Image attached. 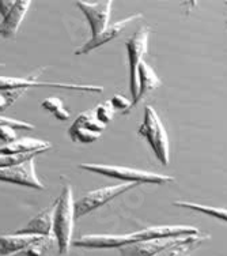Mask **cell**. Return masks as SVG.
<instances>
[{
	"label": "cell",
	"instance_id": "6da1fadb",
	"mask_svg": "<svg viewBox=\"0 0 227 256\" xmlns=\"http://www.w3.org/2000/svg\"><path fill=\"white\" fill-rule=\"evenodd\" d=\"M74 194L69 186L63 187V191L56 200L53 216V236L54 242L59 246V254H68L69 246H72V232H74Z\"/></svg>",
	"mask_w": 227,
	"mask_h": 256
},
{
	"label": "cell",
	"instance_id": "7a4b0ae2",
	"mask_svg": "<svg viewBox=\"0 0 227 256\" xmlns=\"http://www.w3.org/2000/svg\"><path fill=\"white\" fill-rule=\"evenodd\" d=\"M138 134L147 139L161 164L168 166L170 162V146H169L170 143H169L168 132L158 114L150 105L144 108L143 123L140 124Z\"/></svg>",
	"mask_w": 227,
	"mask_h": 256
},
{
	"label": "cell",
	"instance_id": "3957f363",
	"mask_svg": "<svg viewBox=\"0 0 227 256\" xmlns=\"http://www.w3.org/2000/svg\"><path fill=\"white\" fill-rule=\"evenodd\" d=\"M80 169L89 172L98 173L110 178H119L124 182H150V184H165L174 182V178L159 174L155 172H148L142 169L127 166H114V165H102V164H79Z\"/></svg>",
	"mask_w": 227,
	"mask_h": 256
},
{
	"label": "cell",
	"instance_id": "277c9868",
	"mask_svg": "<svg viewBox=\"0 0 227 256\" xmlns=\"http://www.w3.org/2000/svg\"><path fill=\"white\" fill-rule=\"evenodd\" d=\"M138 186V182H121V184L102 187L98 188V190L87 192L84 196H82L78 200H75V220H78V218L83 217L86 214L97 210L99 207H102L104 204L110 202L116 196H119V195H121L124 192L132 190V188H136Z\"/></svg>",
	"mask_w": 227,
	"mask_h": 256
},
{
	"label": "cell",
	"instance_id": "5b68a950",
	"mask_svg": "<svg viewBox=\"0 0 227 256\" xmlns=\"http://www.w3.org/2000/svg\"><path fill=\"white\" fill-rule=\"evenodd\" d=\"M150 28L142 26L134 33L131 38L127 40L125 46L128 52V63H129V89L132 94V101L136 98L139 90L138 80V70L140 63L143 62L144 54L148 50V38H150Z\"/></svg>",
	"mask_w": 227,
	"mask_h": 256
},
{
	"label": "cell",
	"instance_id": "8992f818",
	"mask_svg": "<svg viewBox=\"0 0 227 256\" xmlns=\"http://www.w3.org/2000/svg\"><path fill=\"white\" fill-rule=\"evenodd\" d=\"M30 88H54V89L79 90V92H91V93H102V86L83 84H69V82H48L38 80L37 76L31 78H15V76H0V90H27Z\"/></svg>",
	"mask_w": 227,
	"mask_h": 256
},
{
	"label": "cell",
	"instance_id": "52a82bcc",
	"mask_svg": "<svg viewBox=\"0 0 227 256\" xmlns=\"http://www.w3.org/2000/svg\"><path fill=\"white\" fill-rule=\"evenodd\" d=\"M0 182H12L23 187L45 190V186L40 182L35 173L34 161L30 160L19 165L10 168H0Z\"/></svg>",
	"mask_w": 227,
	"mask_h": 256
},
{
	"label": "cell",
	"instance_id": "ba28073f",
	"mask_svg": "<svg viewBox=\"0 0 227 256\" xmlns=\"http://www.w3.org/2000/svg\"><path fill=\"white\" fill-rule=\"evenodd\" d=\"M113 2H99V3H86V2H76V6L89 22L91 29V37L101 34L109 26L110 11H112Z\"/></svg>",
	"mask_w": 227,
	"mask_h": 256
},
{
	"label": "cell",
	"instance_id": "9c48e42d",
	"mask_svg": "<svg viewBox=\"0 0 227 256\" xmlns=\"http://www.w3.org/2000/svg\"><path fill=\"white\" fill-rule=\"evenodd\" d=\"M191 237V236H188ZM188 237H177V238H159V240H147V242H136L132 244L121 246L120 255L121 256H154L161 252L166 251L172 246L181 244Z\"/></svg>",
	"mask_w": 227,
	"mask_h": 256
},
{
	"label": "cell",
	"instance_id": "30bf717a",
	"mask_svg": "<svg viewBox=\"0 0 227 256\" xmlns=\"http://www.w3.org/2000/svg\"><path fill=\"white\" fill-rule=\"evenodd\" d=\"M136 242L135 233L128 234H84L72 242V246L90 250H108L121 248L127 244Z\"/></svg>",
	"mask_w": 227,
	"mask_h": 256
},
{
	"label": "cell",
	"instance_id": "8fae6325",
	"mask_svg": "<svg viewBox=\"0 0 227 256\" xmlns=\"http://www.w3.org/2000/svg\"><path fill=\"white\" fill-rule=\"evenodd\" d=\"M134 233L136 242H147V240H159V238L199 236L200 230L198 228L189 226V225H161V226L146 228Z\"/></svg>",
	"mask_w": 227,
	"mask_h": 256
},
{
	"label": "cell",
	"instance_id": "7c38bea8",
	"mask_svg": "<svg viewBox=\"0 0 227 256\" xmlns=\"http://www.w3.org/2000/svg\"><path fill=\"white\" fill-rule=\"evenodd\" d=\"M142 18H143V15L142 14H132L131 16H127V18H124V20H119V22H114L112 25H109L101 34H98L97 37H91L83 46H80L79 50H75V54L80 56V54H89V52H91V50H97L99 46H102V45H105L106 42H109V41H112V40L116 38L117 36H120V33H121L127 26L131 25L132 22H135V20H142Z\"/></svg>",
	"mask_w": 227,
	"mask_h": 256
},
{
	"label": "cell",
	"instance_id": "4fadbf2b",
	"mask_svg": "<svg viewBox=\"0 0 227 256\" xmlns=\"http://www.w3.org/2000/svg\"><path fill=\"white\" fill-rule=\"evenodd\" d=\"M30 6V0H15L12 8L7 12L5 16H3V20L0 22V36L3 38H15Z\"/></svg>",
	"mask_w": 227,
	"mask_h": 256
},
{
	"label": "cell",
	"instance_id": "5bb4252c",
	"mask_svg": "<svg viewBox=\"0 0 227 256\" xmlns=\"http://www.w3.org/2000/svg\"><path fill=\"white\" fill-rule=\"evenodd\" d=\"M56 202L52 203L49 207L37 214L27 222V225L22 229L15 230L16 233H25V234H34L40 237H53L52 230H53V216Z\"/></svg>",
	"mask_w": 227,
	"mask_h": 256
},
{
	"label": "cell",
	"instance_id": "9a60e30c",
	"mask_svg": "<svg viewBox=\"0 0 227 256\" xmlns=\"http://www.w3.org/2000/svg\"><path fill=\"white\" fill-rule=\"evenodd\" d=\"M138 80V96H136V98L132 101L131 109L134 108V106H136L148 93H151V92H154L155 89H158V88L162 86V82H161V79L158 78V75L155 74V71L151 68V66L146 63L144 60L140 63V66H139Z\"/></svg>",
	"mask_w": 227,
	"mask_h": 256
},
{
	"label": "cell",
	"instance_id": "2e32d148",
	"mask_svg": "<svg viewBox=\"0 0 227 256\" xmlns=\"http://www.w3.org/2000/svg\"><path fill=\"white\" fill-rule=\"evenodd\" d=\"M40 238V236L16 233V232H14L12 234H3L0 236V256L12 255L15 252L25 250L31 244H34Z\"/></svg>",
	"mask_w": 227,
	"mask_h": 256
},
{
	"label": "cell",
	"instance_id": "e0dca14e",
	"mask_svg": "<svg viewBox=\"0 0 227 256\" xmlns=\"http://www.w3.org/2000/svg\"><path fill=\"white\" fill-rule=\"evenodd\" d=\"M52 148L49 142L35 138H16L0 148V154H23L33 152H46Z\"/></svg>",
	"mask_w": 227,
	"mask_h": 256
},
{
	"label": "cell",
	"instance_id": "ac0fdd59",
	"mask_svg": "<svg viewBox=\"0 0 227 256\" xmlns=\"http://www.w3.org/2000/svg\"><path fill=\"white\" fill-rule=\"evenodd\" d=\"M174 206L181 207V208H188V210H193V212H203V214H207V216H211L214 218H218L221 221L227 222V208L207 206V204H200V203L185 202V200H177V202H174Z\"/></svg>",
	"mask_w": 227,
	"mask_h": 256
},
{
	"label": "cell",
	"instance_id": "d6986e66",
	"mask_svg": "<svg viewBox=\"0 0 227 256\" xmlns=\"http://www.w3.org/2000/svg\"><path fill=\"white\" fill-rule=\"evenodd\" d=\"M71 127L86 128V130H90V131H94V132L101 134L106 128V126L104 123H101L98 118H95L94 110H87V112L80 114L74 123L71 124Z\"/></svg>",
	"mask_w": 227,
	"mask_h": 256
},
{
	"label": "cell",
	"instance_id": "ffe728a7",
	"mask_svg": "<svg viewBox=\"0 0 227 256\" xmlns=\"http://www.w3.org/2000/svg\"><path fill=\"white\" fill-rule=\"evenodd\" d=\"M53 242V237H41L40 240L35 242L34 244H31L25 250H20V251L15 252V254L8 256H42L52 246Z\"/></svg>",
	"mask_w": 227,
	"mask_h": 256
},
{
	"label": "cell",
	"instance_id": "44dd1931",
	"mask_svg": "<svg viewBox=\"0 0 227 256\" xmlns=\"http://www.w3.org/2000/svg\"><path fill=\"white\" fill-rule=\"evenodd\" d=\"M210 236L208 234H199V236H191L188 238L187 242L180 244L174 248L172 254L169 256H191L192 252L198 248L202 242H204L206 240H208Z\"/></svg>",
	"mask_w": 227,
	"mask_h": 256
},
{
	"label": "cell",
	"instance_id": "7402d4cb",
	"mask_svg": "<svg viewBox=\"0 0 227 256\" xmlns=\"http://www.w3.org/2000/svg\"><path fill=\"white\" fill-rule=\"evenodd\" d=\"M41 106L44 109H46L49 114H52L57 120H61V122H65L69 118V112L68 109L64 108L63 105V101L57 97H48L45 98L42 102H41Z\"/></svg>",
	"mask_w": 227,
	"mask_h": 256
},
{
	"label": "cell",
	"instance_id": "603a6c76",
	"mask_svg": "<svg viewBox=\"0 0 227 256\" xmlns=\"http://www.w3.org/2000/svg\"><path fill=\"white\" fill-rule=\"evenodd\" d=\"M44 152H33V153L23 154H0V168H10L19 165L30 160H34L35 156H40Z\"/></svg>",
	"mask_w": 227,
	"mask_h": 256
},
{
	"label": "cell",
	"instance_id": "cb8c5ba5",
	"mask_svg": "<svg viewBox=\"0 0 227 256\" xmlns=\"http://www.w3.org/2000/svg\"><path fill=\"white\" fill-rule=\"evenodd\" d=\"M68 135L69 138L72 139V142H79L83 144H89V143L95 142L97 139L101 138V134L94 132L86 128H75L69 127L68 128Z\"/></svg>",
	"mask_w": 227,
	"mask_h": 256
},
{
	"label": "cell",
	"instance_id": "d4e9b609",
	"mask_svg": "<svg viewBox=\"0 0 227 256\" xmlns=\"http://www.w3.org/2000/svg\"><path fill=\"white\" fill-rule=\"evenodd\" d=\"M26 90H0V110H4L23 96Z\"/></svg>",
	"mask_w": 227,
	"mask_h": 256
},
{
	"label": "cell",
	"instance_id": "484cf974",
	"mask_svg": "<svg viewBox=\"0 0 227 256\" xmlns=\"http://www.w3.org/2000/svg\"><path fill=\"white\" fill-rule=\"evenodd\" d=\"M94 114H95V118H98L101 123H104L106 126V124L113 120L114 109L112 108V105L108 101V102L105 104H99L98 106L94 109Z\"/></svg>",
	"mask_w": 227,
	"mask_h": 256
},
{
	"label": "cell",
	"instance_id": "4316f807",
	"mask_svg": "<svg viewBox=\"0 0 227 256\" xmlns=\"http://www.w3.org/2000/svg\"><path fill=\"white\" fill-rule=\"evenodd\" d=\"M109 104L112 105V108L114 109V112L116 110H120V112H123V114H128L129 110H131V105L132 102L129 101L128 98H125L124 96H120V94H116L113 96Z\"/></svg>",
	"mask_w": 227,
	"mask_h": 256
},
{
	"label": "cell",
	"instance_id": "83f0119b",
	"mask_svg": "<svg viewBox=\"0 0 227 256\" xmlns=\"http://www.w3.org/2000/svg\"><path fill=\"white\" fill-rule=\"evenodd\" d=\"M0 126H7V127L14 128V130H34V126L22 120H16V118H5V116H0Z\"/></svg>",
	"mask_w": 227,
	"mask_h": 256
},
{
	"label": "cell",
	"instance_id": "f1b7e54d",
	"mask_svg": "<svg viewBox=\"0 0 227 256\" xmlns=\"http://www.w3.org/2000/svg\"><path fill=\"white\" fill-rule=\"evenodd\" d=\"M16 130L7 126H0V140H3L5 143H10L16 139Z\"/></svg>",
	"mask_w": 227,
	"mask_h": 256
},
{
	"label": "cell",
	"instance_id": "f546056e",
	"mask_svg": "<svg viewBox=\"0 0 227 256\" xmlns=\"http://www.w3.org/2000/svg\"><path fill=\"white\" fill-rule=\"evenodd\" d=\"M15 4V0H0V15L5 16L7 12L12 8Z\"/></svg>",
	"mask_w": 227,
	"mask_h": 256
},
{
	"label": "cell",
	"instance_id": "4dcf8cb0",
	"mask_svg": "<svg viewBox=\"0 0 227 256\" xmlns=\"http://www.w3.org/2000/svg\"><path fill=\"white\" fill-rule=\"evenodd\" d=\"M225 3H226V4H227V2H225Z\"/></svg>",
	"mask_w": 227,
	"mask_h": 256
}]
</instances>
